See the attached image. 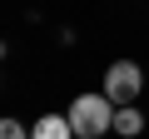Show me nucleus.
Segmentation results:
<instances>
[{
    "label": "nucleus",
    "instance_id": "f257e3e1",
    "mask_svg": "<svg viewBox=\"0 0 149 139\" xmlns=\"http://www.w3.org/2000/svg\"><path fill=\"white\" fill-rule=\"evenodd\" d=\"M65 119H70L74 139H100V134L114 129V104H109L104 95H80V99H70Z\"/></svg>",
    "mask_w": 149,
    "mask_h": 139
},
{
    "label": "nucleus",
    "instance_id": "7ed1b4c3",
    "mask_svg": "<svg viewBox=\"0 0 149 139\" xmlns=\"http://www.w3.org/2000/svg\"><path fill=\"white\" fill-rule=\"evenodd\" d=\"M30 139H74V129H70L65 114H40V124L30 129Z\"/></svg>",
    "mask_w": 149,
    "mask_h": 139
},
{
    "label": "nucleus",
    "instance_id": "20e7f679",
    "mask_svg": "<svg viewBox=\"0 0 149 139\" xmlns=\"http://www.w3.org/2000/svg\"><path fill=\"white\" fill-rule=\"evenodd\" d=\"M114 129H119V134H139V129H144V114H139L134 104H119V109H114Z\"/></svg>",
    "mask_w": 149,
    "mask_h": 139
},
{
    "label": "nucleus",
    "instance_id": "f03ea898",
    "mask_svg": "<svg viewBox=\"0 0 149 139\" xmlns=\"http://www.w3.org/2000/svg\"><path fill=\"white\" fill-rule=\"evenodd\" d=\"M139 85H144V75H139L134 60H114V65L104 70V99H109L114 109L129 104V99H139Z\"/></svg>",
    "mask_w": 149,
    "mask_h": 139
},
{
    "label": "nucleus",
    "instance_id": "423d86ee",
    "mask_svg": "<svg viewBox=\"0 0 149 139\" xmlns=\"http://www.w3.org/2000/svg\"><path fill=\"white\" fill-rule=\"evenodd\" d=\"M0 60H5V45H0Z\"/></svg>",
    "mask_w": 149,
    "mask_h": 139
},
{
    "label": "nucleus",
    "instance_id": "39448f33",
    "mask_svg": "<svg viewBox=\"0 0 149 139\" xmlns=\"http://www.w3.org/2000/svg\"><path fill=\"white\" fill-rule=\"evenodd\" d=\"M0 139H30V129L20 119H0Z\"/></svg>",
    "mask_w": 149,
    "mask_h": 139
}]
</instances>
